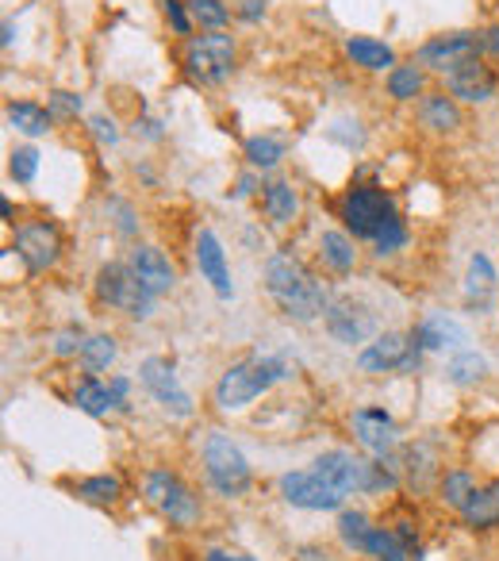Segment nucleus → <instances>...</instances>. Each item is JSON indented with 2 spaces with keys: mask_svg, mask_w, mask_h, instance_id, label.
Returning a JSON list of instances; mask_svg holds the SVG:
<instances>
[{
  "mask_svg": "<svg viewBox=\"0 0 499 561\" xmlns=\"http://www.w3.org/2000/svg\"><path fill=\"white\" fill-rule=\"evenodd\" d=\"M266 293L285 320L292 323H315L327 316L330 308V289L327 280H320L304 265V257L292 250H277L266 262Z\"/></svg>",
  "mask_w": 499,
  "mask_h": 561,
  "instance_id": "f257e3e1",
  "label": "nucleus"
},
{
  "mask_svg": "<svg viewBox=\"0 0 499 561\" xmlns=\"http://www.w3.org/2000/svg\"><path fill=\"white\" fill-rule=\"evenodd\" d=\"M292 377V366L281 354H246V358L231 362V366L219 374L211 400H216L219 412H242L258 397H266L269 389H277L281 381Z\"/></svg>",
  "mask_w": 499,
  "mask_h": 561,
  "instance_id": "f03ea898",
  "label": "nucleus"
},
{
  "mask_svg": "<svg viewBox=\"0 0 499 561\" xmlns=\"http://www.w3.org/2000/svg\"><path fill=\"white\" fill-rule=\"evenodd\" d=\"M142 500L177 530H193L204 519V504L193 492V484L165 466L147 469V477H142Z\"/></svg>",
  "mask_w": 499,
  "mask_h": 561,
  "instance_id": "7ed1b4c3",
  "label": "nucleus"
},
{
  "mask_svg": "<svg viewBox=\"0 0 499 561\" xmlns=\"http://www.w3.org/2000/svg\"><path fill=\"white\" fill-rule=\"evenodd\" d=\"M200 461H204V481L211 484V492L223 500H239L254 489V469H250L246 454L239 450L231 435L223 431H208L200 446Z\"/></svg>",
  "mask_w": 499,
  "mask_h": 561,
  "instance_id": "20e7f679",
  "label": "nucleus"
},
{
  "mask_svg": "<svg viewBox=\"0 0 499 561\" xmlns=\"http://www.w3.org/2000/svg\"><path fill=\"white\" fill-rule=\"evenodd\" d=\"M338 219L353 239L373 242L392 219H399L396 201H392L388 188L381 185H350L338 196Z\"/></svg>",
  "mask_w": 499,
  "mask_h": 561,
  "instance_id": "39448f33",
  "label": "nucleus"
},
{
  "mask_svg": "<svg viewBox=\"0 0 499 561\" xmlns=\"http://www.w3.org/2000/svg\"><path fill=\"white\" fill-rule=\"evenodd\" d=\"M93 297L101 308H116V312H124L127 320H139V323L154 316V300H158L154 293L135 277L127 262H108L96 270Z\"/></svg>",
  "mask_w": 499,
  "mask_h": 561,
  "instance_id": "423d86ee",
  "label": "nucleus"
},
{
  "mask_svg": "<svg viewBox=\"0 0 499 561\" xmlns=\"http://www.w3.org/2000/svg\"><path fill=\"white\" fill-rule=\"evenodd\" d=\"M181 66H185L193 85H223L239 66V43L227 32L193 35L181 50Z\"/></svg>",
  "mask_w": 499,
  "mask_h": 561,
  "instance_id": "0eeeda50",
  "label": "nucleus"
},
{
  "mask_svg": "<svg viewBox=\"0 0 499 561\" xmlns=\"http://www.w3.org/2000/svg\"><path fill=\"white\" fill-rule=\"evenodd\" d=\"M422 346L411 339V331H381L376 339H369L358 351V369L369 377L384 374H411L422 362Z\"/></svg>",
  "mask_w": 499,
  "mask_h": 561,
  "instance_id": "6e6552de",
  "label": "nucleus"
},
{
  "mask_svg": "<svg viewBox=\"0 0 499 561\" xmlns=\"http://www.w3.org/2000/svg\"><path fill=\"white\" fill-rule=\"evenodd\" d=\"M139 385L154 397V404L162 408L165 415H173V420H193L196 415L193 392L181 385L177 369H173L165 358H142L139 362Z\"/></svg>",
  "mask_w": 499,
  "mask_h": 561,
  "instance_id": "1a4fd4ad",
  "label": "nucleus"
},
{
  "mask_svg": "<svg viewBox=\"0 0 499 561\" xmlns=\"http://www.w3.org/2000/svg\"><path fill=\"white\" fill-rule=\"evenodd\" d=\"M277 492H281L285 504L300 507V512H343L346 496L320 477L315 469H289V473L277 477Z\"/></svg>",
  "mask_w": 499,
  "mask_h": 561,
  "instance_id": "9d476101",
  "label": "nucleus"
},
{
  "mask_svg": "<svg viewBox=\"0 0 499 561\" xmlns=\"http://www.w3.org/2000/svg\"><path fill=\"white\" fill-rule=\"evenodd\" d=\"M12 250H16L20 262L27 265V273L39 277V273L55 270L58 257H62V231H58V224H50V219H27V224L16 227Z\"/></svg>",
  "mask_w": 499,
  "mask_h": 561,
  "instance_id": "9b49d317",
  "label": "nucleus"
},
{
  "mask_svg": "<svg viewBox=\"0 0 499 561\" xmlns=\"http://www.w3.org/2000/svg\"><path fill=\"white\" fill-rule=\"evenodd\" d=\"M312 469L320 477H327L343 496H369V492H373L376 461L361 458V454H353V450H323L320 458L312 461Z\"/></svg>",
  "mask_w": 499,
  "mask_h": 561,
  "instance_id": "f8f14e48",
  "label": "nucleus"
},
{
  "mask_svg": "<svg viewBox=\"0 0 499 561\" xmlns=\"http://www.w3.org/2000/svg\"><path fill=\"white\" fill-rule=\"evenodd\" d=\"M323 328H327V335L343 346H358V343H369V339L381 335V331H376V312L353 297H330V308H327V316H323Z\"/></svg>",
  "mask_w": 499,
  "mask_h": 561,
  "instance_id": "ddd939ff",
  "label": "nucleus"
},
{
  "mask_svg": "<svg viewBox=\"0 0 499 561\" xmlns=\"http://www.w3.org/2000/svg\"><path fill=\"white\" fill-rule=\"evenodd\" d=\"M350 431H353V438H358V446L369 454V458H376V461H388V458H396V450H399V427H396V420H392L384 408H358V412L350 415Z\"/></svg>",
  "mask_w": 499,
  "mask_h": 561,
  "instance_id": "4468645a",
  "label": "nucleus"
},
{
  "mask_svg": "<svg viewBox=\"0 0 499 561\" xmlns=\"http://www.w3.org/2000/svg\"><path fill=\"white\" fill-rule=\"evenodd\" d=\"M484 55V39L476 32H445V35H434V39H427L419 47V55H415V62L422 66V70H434V73H450L453 66H461L465 58H476Z\"/></svg>",
  "mask_w": 499,
  "mask_h": 561,
  "instance_id": "2eb2a0df",
  "label": "nucleus"
},
{
  "mask_svg": "<svg viewBox=\"0 0 499 561\" xmlns=\"http://www.w3.org/2000/svg\"><path fill=\"white\" fill-rule=\"evenodd\" d=\"M392 466H396L399 481L407 484L411 492H427L430 484L442 481V454H438V443H430V438H415V443L404 446V454L396 458H388Z\"/></svg>",
  "mask_w": 499,
  "mask_h": 561,
  "instance_id": "dca6fc26",
  "label": "nucleus"
},
{
  "mask_svg": "<svg viewBox=\"0 0 499 561\" xmlns=\"http://www.w3.org/2000/svg\"><path fill=\"white\" fill-rule=\"evenodd\" d=\"M496 89H499V73L491 70V66L484 62L480 55H476V58H465V62L453 66V70L445 73V93H450L453 101L488 104L491 96H496Z\"/></svg>",
  "mask_w": 499,
  "mask_h": 561,
  "instance_id": "f3484780",
  "label": "nucleus"
},
{
  "mask_svg": "<svg viewBox=\"0 0 499 561\" xmlns=\"http://www.w3.org/2000/svg\"><path fill=\"white\" fill-rule=\"evenodd\" d=\"M193 257H196V270L200 277L208 280L211 289H216L219 300H231L234 297V280H231V265H227V250L219 242V234L211 227H200L193 242Z\"/></svg>",
  "mask_w": 499,
  "mask_h": 561,
  "instance_id": "a211bd4d",
  "label": "nucleus"
},
{
  "mask_svg": "<svg viewBox=\"0 0 499 561\" xmlns=\"http://www.w3.org/2000/svg\"><path fill=\"white\" fill-rule=\"evenodd\" d=\"M127 265H131V273L154 293V297H165V293L177 289V270H173L170 254H165L162 247L139 242V247H131V254H127Z\"/></svg>",
  "mask_w": 499,
  "mask_h": 561,
  "instance_id": "6ab92c4d",
  "label": "nucleus"
},
{
  "mask_svg": "<svg viewBox=\"0 0 499 561\" xmlns=\"http://www.w3.org/2000/svg\"><path fill=\"white\" fill-rule=\"evenodd\" d=\"M411 339L427 354H445V351L457 354V351H465V346H468V331L461 328L453 316H445V312H430L427 320L415 323Z\"/></svg>",
  "mask_w": 499,
  "mask_h": 561,
  "instance_id": "aec40b11",
  "label": "nucleus"
},
{
  "mask_svg": "<svg viewBox=\"0 0 499 561\" xmlns=\"http://www.w3.org/2000/svg\"><path fill=\"white\" fill-rule=\"evenodd\" d=\"M491 305H496V265L488 254L476 250L465 270V308L473 316H488Z\"/></svg>",
  "mask_w": 499,
  "mask_h": 561,
  "instance_id": "412c9836",
  "label": "nucleus"
},
{
  "mask_svg": "<svg viewBox=\"0 0 499 561\" xmlns=\"http://www.w3.org/2000/svg\"><path fill=\"white\" fill-rule=\"evenodd\" d=\"M419 124L427 127L430 135H457L461 131V108L450 93L434 89V93L419 96Z\"/></svg>",
  "mask_w": 499,
  "mask_h": 561,
  "instance_id": "4be33fe9",
  "label": "nucleus"
},
{
  "mask_svg": "<svg viewBox=\"0 0 499 561\" xmlns=\"http://www.w3.org/2000/svg\"><path fill=\"white\" fill-rule=\"evenodd\" d=\"M262 211L274 227H289L300 211V196H297V185L289 178H269L262 185Z\"/></svg>",
  "mask_w": 499,
  "mask_h": 561,
  "instance_id": "5701e85b",
  "label": "nucleus"
},
{
  "mask_svg": "<svg viewBox=\"0 0 499 561\" xmlns=\"http://www.w3.org/2000/svg\"><path fill=\"white\" fill-rule=\"evenodd\" d=\"M346 58L365 73H384L396 66V50L388 43L373 39V35H350L346 39Z\"/></svg>",
  "mask_w": 499,
  "mask_h": 561,
  "instance_id": "b1692460",
  "label": "nucleus"
},
{
  "mask_svg": "<svg viewBox=\"0 0 499 561\" xmlns=\"http://www.w3.org/2000/svg\"><path fill=\"white\" fill-rule=\"evenodd\" d=\"M73 404H78V412L93 415V420H108L112 412H119L112 385H104L101 377H89V374L73 385Z\"/></svg>",
  "mask_w": 499,
  "mask_h": 561,
  "instance_id": "393cba45",
  "label": "nucleus"
},
{
  "mask_svg": "<svg viewBox=\"0 0 499 561\" xmlns=\"http://www.w3.org/2000/svg\"><path fill=\"white\" fill-rule=\"evenodd\" d=\"M320 262L327 265L330 273H338V277H346V273H353V265H358V247H353V234L350 231H323L320 234Z\"/></svg>",
  "mask_w": 499,
  "mask_h": 561,
  "instance_id": "a878e982",
  "label": "nucleus"
},
{
  "mask_svg": "<svg viewBox=\"0 0 499 561\" xmlns=\"http://www.w3.org/2000/svg\"><path fill=\"white\" fill-rule=\"evenodd\" d=\"M461 523H465L468 530H496L499 527V477L476 489L473 504L461 512Z\"/></svg>",
  "mask_w": 499,
  "mask_h": 561,
  "instance_id": "bb28decb",
  "label": "nucleus"
},
{
  "mask_svg": "<svg viewBox=\"0 0 499 561\" xmlns=\"http://www.w3.org/2000/svg\"><path fill=\"white\" fill-rule=\"evenodd\" d=\"M116 354H119L116 335H104V331H101V335H85V343H81V354H78L81 374H89V377L108 374L112 362H116Z\"/></svg>",
  "mask_w": 499,
  "mask_h": 561,
  "instance_id": "cd10ccee",
  "label": "nucleus"
},
{
  "mask_svg": "<svg viewBox=\"0 0 499 561\" xmlns=\"http://www.w3.org/2000/svg\"><path fill=\"white\" fill-rule=\"evenodd\" d=\"M388 96L392 101H399V104H411V101H419L422 93H427V73H422V66L419 62H396L388 70Z\"/></svg>",
  "mask_w": 499,
  "mask_h": 561,
  "instance_id": "c85d7f7f",
  "label": "nucleus"
},
{
  "mask_svg": "<svg viewBox=\"0 0 499 561\" xmlns=\"http://www.w3.org/2000/svg\"><path fill=\"white\" fill-rule=\"evenodd\" d=\"M476 489H480V484H476L473 469H445L442 481H438V500L461 515L468 504H473Z\"/></svg>",
  "mask_w": 499,
  "mask_h": 561,
  "instance_id": "c756f323",
  "label": "nucleus"
},
{
  "mask_svg": "<svg viewBox=\"0 0 499 561\" xmlns=\"http://www.w3.org/2000/svg\"><path fill=\"white\" fill-rule=\"evenodd\" d=\"M4 116H9V124L16 127L20 135H27V139H39V135H47L50 124H55L50 108H43V104H35V101H12L9 108H4Z\"/></svg>",
  "mask_w": 499,
  "mask_h": 561,
  "instance_id": "7c9ffc66",
  "label": "nucleus"
},
{
  "mask_svg": "<svg viewBox=\"0 0 499 561\" xmlns=\"http://www.w3.org/2000/svg\"><path fill=\"white\" fill-rule=\"evenodd\" d=\"M373 527L376 523L369 519L365 512H358V507H343V512H338V523H335V535L350 553H365V542H369V535H373Z\"/></svg>",
  "mask_w": 499,
  "mask_h": 561,
  "instance_id": "2f4dec72",
  "label": "nucleus"
},
{
  "mask_svg": "<svg viewBox=\"0 0 499 561\" xmlns=\"http://www.w3.org/2000/svg\"><path fill=\"white\" fill-rule=\"evenodd\" d=\"M73 492H78V500H85V504L116 507L119 500H124V481H119V473H96L73 484Z\"/></svg>",
  "mask_w": 499,
  "mask_h": 561,
  "instance_id": "473e14b6",
  "label": "nucleus"
},
{
  "mask_svg": "<svg viewBox=\"0 0 499 561\" xmlns=\"http://www.w3.org/2000/svg\"><path fill=\"white\" fill-rule=\"evenodd\" d=\"M484 374H488V362H484V354H476L473 346H465V351L450 354V362H445V381L457 385V389L480 385Z\"/></svg>",
  "mask_w": 499,
  "mask_h": 561,
  "instance_id": "72a5a7b5",
  "label": "nucleus"
},
{
  "mask_svg": "<svg viewBox=\"0 0 499 561\" xmlns=\"http://www.w3.org/2000/svg\"><path fill=\"white\" fill-rule=\"evenodd\" d=\"M242 154H246V165L254 173H266L274 170V165H281V158L289 154V142L277 139V135H254V139H246V147H242Z\"/></svg>",
  "mask_w": 499,
  "mask_h": 561,
  "instance_id": "f704fd0d",
  "label": "nucleus"
},
{
  "mask_svg": "<svg viewBox=\"0 0 499 561\" xmlns=\"http://www.w3.org/2000/svg\"><path fill=\"white\" fill-rule=\"evenodd\" d=\"M365 558H373V561H411V550H407V542L388 527V523H381V527H373V535H369Z\"/></svg>",
  "mask_w": 499,
  "mask_h": 561,
  "instance_id": "c9c22d12",
  "label": "nucleus"
},
{
  "mask_svg": "<svg viewBox=\"0 0 499 561\" xmlns=\"http://www.w3.org/2000/svg\"><path fill=\"white\" fill-rule=\"evenodd\" d=\"M188 16H193V24L204 27V32H223V27L231 24L227 0H188Z\"/></svg>",
  "mask_w": 499,
  "mask_h": 561,
  "instance_id": "e433bc0d",
  "label": "nucleus"
},
{
  "mask_svg": "<svg viewBox=\"0 0 499 561\" xmlns=\"http://www.w3.org/2000/svg\"><path fill=\"white\" fill-rule=\"evenodd\" d=\"M35 173H39V150L35 147H16L9 154V178L16 185H32Z\"/></svg>",
  "mask_w": 499,
  "mask_h": 561,
  "instance_id": "4c0bfd02",
  "label": "nucleus"
},
{
  "mask_svg": "<svg viewBox=\"0 0 499 561\" xmlns=\"http://www.w3.org/2000/svg\"><path fill=\"white\" fill-rule=\"evenodd\" d=\"M369 247H373V254H376V257L399 254V250L407 247V224H404V219H392V224L384 227V231L376 234V239L369 242Z\"/></svg>",
  "mask_w": 499,
  "mask_h": 561,
  "instance_id": "58836bf2",
  "label": "nucleus"
},
{
  "mask_svg": "<svg viewBox=\"0 0 499 561\" xmlns=\"http://www.w3.org/2000/svg\"><path fill=\"white\" fill-rule=\"evenodd\" d=\"M47 108H50V116H55V119H78L81 96L70 93V89H55V93H50V101H47Z\"/></svg>",
  "mask_w": 499,
  "mask_h": 561,
  "instance_id": "ea45409f",
  "label": "nucleus"
},
{
  "mask_svg": "<svg viewBox=\"0 0 499 561\" xmlns=\"http://www.w3.org/2000/svg\"><path fill=\"white\" fill-rule=\"evenodd\" d=\"M165 20L181 39H193V16H188V0H165Z\"/></svg>",
  "mask_w": 499,
  "mask_h": 561,
  "instance_id": "a19ab883",
  "label": "nucleus"
},
{
  "mask_svg": "<svg viewBox=\"0 0 499 561\" xmlns=\"http://www.w3.org/2000/svg\"><path fill=\"white\" fill-rule=\"evenodd\" d=\"M81 343H85L81 328H66V331H58V335H55V354H58V358H78Z\"/></svg>",
  "mask_w": 499,
  "mask_h": 561,
  "instance_id": "79ce46f5",
  "label": "nucleus"
},
{
  "mask_svg": "<svg viewBox=\"0 0 499 561\" xmlns=\"http://www.w3.org/2000/svg\"><path fill=\"white\" fill-rule=\"evenodd\" d=\"M89 131H93V139L101 142V147H116L119 142V127H116V119H108V116H89Z\"/></svg>",
  "mask_w": 499,
  "mask_h": 561,
  "instance_id": "37998d69",
  "label": "nucleus"
},
{
  "mask_svg": "<svg viewBox=\"0 0 499 561\" xmlns=\"http://www.w3.org/2000/svg\"><path fill=\"white\" fill-rule=\"evenodd\" d=\"M234 16L246 20V24H258V20H266V0H239Z\"/></svg>",
  "mask_w": 499,
  "mask_h": 561,
  "instance_id": "c03bdc74",
  "label": "nucleus"
},
{
  "mask_svg": "<svg viewBox=\"0 0 499 561\" xmlns=\"http://www.w3.org/2000/svg\"><path fill=\"white\" fill-rule=\"evenodd\" d=\"M112 208L119 211V219H116V227H119V234H135L139 231V219H135V211L127 208L124 201H112Z\"/></svg>",
  "mask_w": 499,
  "mask_h": 561,
  "instance_id": "a18cd8bd",
  "label": "nucleus"
},
{
  "mask_svg": "<svg viewBox=\"0 0 499 561\" xmlns=\"http://www.w3.org/2000/svg\"><path fill=\"white\" fill-rule=\"evenodd\" d=\"M480 39H484V55H488L491 62L499 66V24L484 27V32H480Z\"/></svg>",
  "mask_w": 499,
  "mask_h": 561,
  "instance_id": "49530a36",
  "label": "nucleus"
},
{
  "mask_svg": "<svg viewBox=\"0 0 499 561\" xmlns=\"http://www.w3.org/2000/svg\"><path fill=\"white\" fill-rule=\"evenodd\" d=\"M204 561H254V558H250V553H242V550H227V546H216V550L204 553Z\"/></svg>",
  "mask_w": 499,
  "mask_h": 561,
  "instance_id": "de8ad7c7",
  "label": "nucleus"
},
{
  "mask_svg": "<svg viewBox=\"0 0 499 561\" xmlns=\"http://www.w3.org/2000/svg\"><path fill=\"white\" fill-rule=\"evenodd\" d=\"M254 193V173H246V178L239 181V188H234V196H250Z\"/></svg>",
  "mask_w": 499,
  "mask_h": 561,
  "instance_id": "09e8293b",
  "label": "nucleus"
},
{
  "mask_svg": "<svg viewBox=\"0 0 499 561\" xmlns=\"http://www.w3.org/2000/svg\"><path fill=\"white\" fill-rule=\"evenodd\" d=\"M12 39H16V24H12V20H4V47H12Z\"/></svg>",
  "mask_w": 499,
  "mask_h": 561,
  "instance_id": "8fccbe9b",
  "label": "nucleus"
}]
</instances>
